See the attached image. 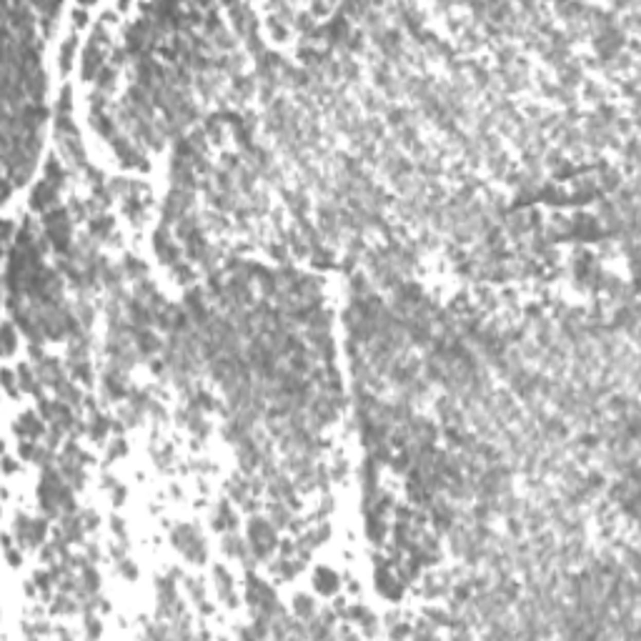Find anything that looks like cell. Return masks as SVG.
<instances>
[{
	"label": "cell",
	"instance_id": "1",
	"mask_svg": "<svg viewBox=\"0 0 641 641\" xmlns=\"http://www.w3.org/2000/svg\"><path fill=\"white\" fill-rule=\"evenodd\" d=\"M248 539H251V551L255 559H263L268 556L273 546H276V531L268 521L263 519H253L251 526H248Z\"/></svg>",
	"mask_w": 641,
	"mask_h": 641
},
{
	"label": "cell",
	"instance_id": "2",
	"mask_svg": "<svg viewBox=\"0 0 641 641\" xmlns=\"http://www.w3.org/2000/svg\"><path fill=\"white\" fill-rule=\"evenodd\" d=\"M103 70V56H100V48L98 43H90L83 53V78L90 80L93 76H98Z\"/></svg>",
	"mask_w": 641,
	"mask_h": 641
},
{
	"label": "cell",
	"instance_id": "3",
	"mask_svg": "<svg viewBox=\"0 0 641 641\" xmlns=\"http://www.w3.org/2000/svg\"><path fill=\"white\" fill-rule=\"evenodd\" d=\"M56 186L53 183H48V180H40V186L33 191V208L35 211H43V208H48L53 200H56Z\"/></svg>",
	"mask_w": 641,
	"mask_h": 641
},
{
	"label": "cell",
	"instance_id": "4",
	"mask_svg": "<svg viewBox=\"0 0 641 641\" xmlns=\"http://www.w3.org/2000/svg\"><path fill=\"white\" fill-rule=\"evenodd\" d=\"M156 253L160 255V261H163V263H175V261H178V248H175L173 243L168 241L166 228H160V231L156 233Z\"/></svg>",
	"mask_w": 641,
	"mask_h": 641
},
{
	"label": "cell",
	"instance_id": "5",
	"mask_svg": "<svg viewBox=\"0 0 641 641\" xmlns=\"http://www.w3.org/2000/svg\"><path fill=\"white\" fill-rule=\"evenodd\" d=\"M38 378L40 381H45V383H58V381H63V373H60L58 361H53V358H43V361H38Z\"/></svg>",
	"mask_w": 641,
	"mask_h": 641
},
{
	"label": "cell",
	"instance_id": "6",
	"mask_svg": "<svg viewBox=\"0 0 641 641\" xmlns=\"http://www.w3.org/2000/svg\"><path fill=\"white\" fill-rule=\"evenodd\" d=\"M195 541H200V536H198V531H195L193 526H180V528H175V534H173V544L186 554L191 546L195 544Z\"/></svg>",
	"mask_w": 641,
	"mask_h": 641
},
{
	"label": "cell",
	"instance_id": "7",
	"mask_svg": "<svg viewBox=\"0 0 641 641\" xmlns=\"http://www.w3.org/2000/svg\"><path fill=\"white\" fill-rule=\"evenodd\" d=\"M18 431L23 433V436H28V438H38L40 433H43V426H40V421L35 418V416H23L20 418V424H18Z\"/></svg>",
	"mask_w": 641,
	"mask_h": 641
},
{
	"label": "cell",
	"instance_id": "8",
	"mask_svg": "<svg viewBox=\"0 0 641 641\" xmlns=\"http://www.w3.org/2000/svg\"><path fill=\"white\" fill-rule=\"evenodd\" d=\"M93 125H96L98 133H100V136H105V138H113V133H116L113 120H108L105 116H98V113H93Z\"/></svg>",
	"mask_w": 641,
	"mask_h": 641
},
{
	"label": "cell",
	"instance_id": "9",
	"mask_svg": "<svg viewBox=\"0 0 641 641\" xmlns=\"http://www.w3.org/2000/svg\"><path fill=\"white\" fill-rule=\"evenodd\" d=\"M45 180H48V183H53L56 188L63 186V171H60V166H58V160H56V158L45 166Z\"/></svg>",
	"mask_w": 641,
	"mask_h": 641
},
{
	"label": "cell",
	"instance_id": "10",
	"mask_svg": "<svg viewBox=\"0 0 641 641\" xmlns=\"http://www.w3.org/2000/svg\"><path fill=\"white\" fill-rule=\"evenodd\" d=\"M73 50H76V38H68L63 50H60V70H68L73 63Z\"/></svg>",
	"mask_w": 641,
	"mask_h": 641
},
{
	"label": "cell",
	"instance_id": "11",
	"mask_svg": "<svg viewBox=\"0 0 641 641\" xmlns=\"http://www.w3.org/2000/svg\"><path fill=\"white\" fill-rule=\"evenodd\" d=\"M271 519H273V524L276 526H286L291 521V511H288L283 504H273L271 506Z\"/></svg>",
	"mask_w": 641,
	"mask_h": 641
},
{
	"label": "cell",
	"instance_id": "12",
	"mask_svg": "<svg viewBox=\"0 0 641 641\" xmlns=\"http://www.w3.org/2000/svg\"><path fill=\"white\" fill-rule=\"evenodd\" d=\"M296 614L298 616H303V619H311L313 616V601L308 599V596H296Z\"/></svg>",
	"mask_w": 641,
	"mask_h": 641
},
{
	"label": "cell",
	"instance_id": "13",
	"mask_svg": "<svg viewBox=\"0 0 641 641\" xmlns=\"http://www.w3.org/2000/svg\"><path fill=\"white\" fill-rule=\"evenodd\" d=\"M113 78H116V68H103L98 73V88L100 90H111L113 88Z\"/></svg>",
	"mask_w": 641,
	"mask_h": 641
},
{
	"label": "cell",
	"instance_id": "14",
	"mask_svg": "<svg viewBox=\"0 0 641 641\" xmlns=\"http://www.w3.org/2000/svg\"><path fill=\"white\" fill-rule=\"evenodd\" d=\"M111 228H113V221L111 218H96L93 223H90V231L100 238H105V235L111 233Z\"/></svg>",
	"mask_w": 641,
	"mask_h": 641
},
{
	"label": "cell",
	"instance_id": "15",
	"mask_svg": "<svg viewBox=\"0 0 641 641\" xmlns=\"http://www.w3.org/2000/svg\"><path fill=\"white\" fill-rule=\"evenodd\" d=\"M336 581H338V579H336V574L323 571V574H318V581H316V583H318V589H321V591H333V589H336Z\"/></svg>",
	"mask_w": 641,
	"mask_h": 641
},
{
	"label": "cell",
	"instance_id": "16",
	"mask_svg": "<svg viewBox=\"0 0 641 641\" xmlns=\"http://www.w3.org/2000/svg\"><path fill=\"white\" fill-rule=\"evenodd\" d=\"M108 426H111V424H108V418L98 416L96 421H93V428H90V436H93L96 441H98V438H103V436L108 433Z\"/></svg>",
	"mask_w": 641,
	"mask_h": 641
},
{
	"label": "cell",
	"instance_id": "17",
	"mask_svg": "<svg viewBox=\"0 0 641 641\" xmlns=\"http://www.w3.org/2000/svg\"><path fill=\"white\" fill-rule=\"evenodd\" d=\"M123 268H125V271L131 273V276H136V278H140V276L145 273V266H143L140 261H136V258H125Z\"/></svg>",
	"mask_w": 641,
	"mask_h": 641
},
{
	"label": "cell",
	"instance_id": "18",
	"mask_svg": "<svg viewBox=\"0 0 641 641\" xmlns=\"http://www.w3.org/2000/svg\"><path fill=\"white\" fill-rule=\"evenodd\" d=\"M70 111H73V103H70V90L65 88L63 90V98L58 100V116H70Z\"/></svg>",
	"mask_w": 641,
	"mask_h": 641
},
{
	"label": "cell",
	"instance_id": "19",
	"mask_svg": "<svg viewBox=\"0 0 641 641\" xmlns=\"http://www.w3.org/2000/svg\"><path fill=\"white\" fill-rule=\"evenodd\" d=\"M13 349H15V336H13V326L10 323H5V356H10L13 353Z\"/></svg>",
	"mask_w": 641,
	"mask_h": 641
},
{
	"label": "cell",
	"instance_id": "20",
	"mask_svg": "<svg viewBox=\"0 0 641 641\" xmlns=\"http://www.w3.org/2000/svg\"><path fill=\"white\" fill-rule=\"evenodd\" d=\"M18 376L23 378L20 383H23V386H25L28 391L35 389V386H33V373H30V369H28V366H20V369H18Z\"/></svg>",
	"mask_w": 641,
	"mask_h": 641
},
{
	"label": "cell",
	"instance_id": "21",
	"mask_svg": "<svg viewBox=\"0 0 641 641\" xmlns=\"http://www.w3.org/2000/svg\"><path fill=\"white\" fill-rule=\"evenodd\" d=\"M53 611H58V614L60 611H63V614H70V611H76V603H70V599L63 596V599H58V603L53 606Z\"/></svg>",
	"mask_w": 641,
	"mask_h": 641
},
{
	"label": "cell",
	"instance_id": "22",
	"mask_svg": "<svg viewBox=\"0 0 641 641\" xmlns=\"http://www.w3.org/2000/svg\"><path fill=\"white\" fill-rule=\"evenodd\" d=\"M100 634V629H98V624L93 616H88V636H98Z\"/></svg>",
	"mask_w": 641,
	"mask_h": 641
},
{
	"label": "cell",
	"instance_id": "23",
	"mask_svg": "<svg viewBox=\"0 0 641 641\" xmlns=\"http://www.w3.org/2000/svg\"><path fill=\"white\" fill-rule=\"evenodd\" d=\"M268 251H271L273 258H281V261H283V255H286V248H283V246H271Z\"/></svg>",
	"mask_w": 641,
	"mask_h": 641
},
{
	"label": "cell",
	"instance_id": "24",
	"mask_svg": "<svg viewBox=\"0 0 641 641\" xmlns=\"http://www.w3.org/2000/svg\"><path fill=\"white\" fill-rule=\"evenodd\" d=\"M120 569H123V574H125V576H136V569H133V563H131V561H123V563H120Z\"/></svg>",
	"mask_w": 641,
	"mask_h": 641
},
{
	"label": "cell",
	"instance_id": "25",
	"mask_svg": "<svg viewBox=\"0 0 641 641\" xmlns=\"http://www.w3.org/2000/svg\"><path fill=\"white\" fill-rule=\"evenodd\" d=\"M123 451H125V444H123V441H116V444H113V448H111V459H113V456H118V453H123Z\"/></svg>",
	"mask_w": 641,
	"mask_h": 641
},
{
	"label": "cell",
	"instance_id": "26",
	"mask_svg": "<svg viewBox=\"0 0 641 641\" xmlns=\"http://www.w3.org/2000/svg\"><path fill=\"white\" fill-rule=\"evenodd\" d=\"M3 378H5V389H8V391H13V376H10V373L5 371V376H3Z\"/></svg>",
	"mask_w": 641,
	"mask_h": 641
},
{
	"label": "cell",
	"instance_id": "27",
	"mask_svg": "<svg viewBox=\"0 0 641 641\" xmlns=\"http://www.w3.org/2000/svg\"><path fill=\"white\" fill-rule=\"evenodd\" d=\"M15 464H13V459H5V471H13Z\"/></svg>",
	"mask_w": 641,
	"mask_h": 641
}]
</instances>
